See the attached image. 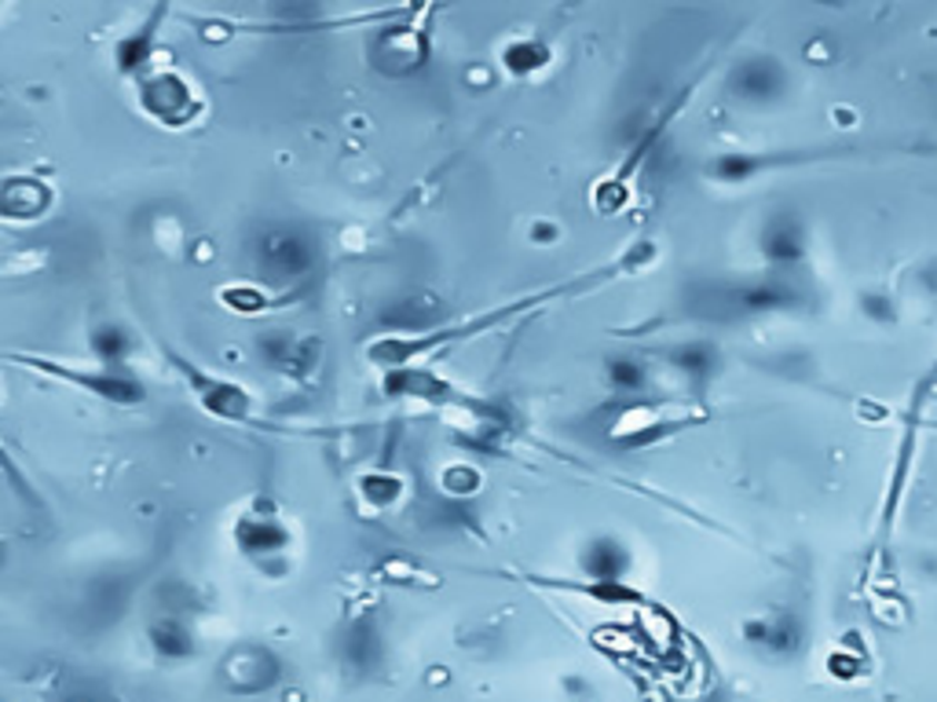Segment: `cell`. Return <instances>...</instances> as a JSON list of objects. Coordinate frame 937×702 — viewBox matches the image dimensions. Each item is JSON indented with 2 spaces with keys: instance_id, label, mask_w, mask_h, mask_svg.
I'll return each instance as SVG.
<instances>
[{
  "instance_id": "obj_9",
  "label": "cell",
  "mask_w": 937,
  "mask_h": 702,
  "mask_svg": "<svg viewBox=\"0 0 937 702\" xmlns=\"http://www.w3.org/2000/svg\"><path fill=\"white\" fill-rule=\"evenodd\" d=\"M4 212L11 220H27L37 217V212H44L48 202H52V191L41 183V180H27V176H16V180L4 183Z\"/></svg>"
},
{
  "instance_id": "obj_7",
  "label": "cell",
  "mask_w": 937,
  "mask_h": 702,
  "mask_svg": "<svg viewBox=\"0 0 937 702\" xmlns=\"http://www.w3.org/2000/svg\"><path fill=\"white\" fill-rule=\"evenodd\" d=\"M674 429V421L664 418L659 407H622V413L611 421V439L627 447H641V443H656Z\"/></svg>"
},
{
  "instance_id": "obj_3",
  "label": "cell",
  "mask_w": 937,
  "mask_h": 702,
  "mask_svg": "<svg viewBox=\"0 0 937 702\" xmlns=\"http://www.w3.org/2000/svg\"><path fill=\"white\" fill-rule=\"evenodd\" d=\"M373 62L392 73V78H407V73H415L425 67V59H429V37L415 27H385L378 37H373Z\"/></svg>"
},
{
  "instance_id": "obj_10",
  "label": "cell",
  "mask_w": 937,
  "mask_h": 702,
  "mask_svg": "<svg viewBox=\"0 0 937 702\" xmlns=\"http://www.w3.org/2000/svg\"><path fill=\"white\" fill-rule=\"evenodd\" d=\"M627 563H630L627 549H622L616 538H597L582 556V568L594 574V582H619V574L627 571Z\"/></svg>"
},
{
  "instance_id": "obj_16",
  "label": "cell",
  "mask_w": 937,
  "mask_h": 702,
  "mask_svg": "<svg viewBox=\"0 0 937 702\" xmlns=\"http://www.w3.org/2000/svg\"><path fill=\"white\" fill-rule=\"evenodd\" d=\"M766 253L777 263H787V260H795L798 253H803V234H798V228L791 220L772 223V231L766 234Z\"/></svg>"
},
{
  "instance_id": "obj_5",
  "label": "cell",
  "mask_w": 937,
  "mask_h": 702,
  "mask_svg": "<svg viewBox=\"0 0 937 702\" xmlns=\"http://www.w3.org/2000/svg\"><path fill=\"white\" fill-rule=\"evenodd\" d=\"M235 542H239L246 556L268 560V556H282L290 549V531L275 517H268V512H253V517L239 520V526H235Z\"/></svg>"
},
{
  "instance_id": "obj_8",
  "label": "cell",
  "mask_w": 937,
  "mask_h": 702,
  "mask_svg": "<svg viewBox=\"0 0 937 702\" xmlns=\"http://www.w3.org/2000/svg\"><path fill=\"white\" fill-rule=\"evenodd\" d=\"M780 81H784V73L777 62H769V59H747L736 67V73L729 78V88L736 96H744V99H769V96H777L780 92Z\"/></svg>"
},
{
  "instance_id": "obj_2",
  "label": "cell",
  "mask_w": 937,
  "mask_h": 702,
  "mask_svg": "<svg viewBox=\"0 0 937 702\" xmlns=\"http://www.w3.org/2000/svg\"><path fill=\"white\" fill-rule=\"evenodd\" d=\"M257 268L271 279H301L311 268V242L293 228H268L257 238Z\"/></svg>"
},
{
  "instance_id": "obj_18",
  "label": "cell",
  "mask_w": 937,
  "mask_h": 702,
  "mask_svg": "<svg viewBox=\"0 0 937 702\" xmlns=\"http://www.w3.org/2000/svg\"><path fill=\"white\" fill-rule=\"evenodd\" d=\"M608 381L619 388V392H637V388L645 384V370L641 362L634 359H608Z\"/></svg>"
},
{
  "instance_id": "obj_13",
  "label": "cell",
  "mask_w": 937,
  "mask_h": 702,
  "mask_svg": "<svg viewBox=\"0 0 937 702\" xmlns=\"http://www.w3.org/2000/svg\"><path fill=\"white\" fill-rule=\"evenodd\" d=\"M549 62V48L539 41H528V37H520V41H509L502 48V67L514 73V78H528V73L542 70Z\"/></svg>"
},
{
  "instance_id": "obj_19",
  "label": "cell",
  "mask_w": 937,
  "mask_h": 702,
  "mask_svg": "<svg viewBox=\"0 0 937 702\" xmlns=\"http://www.w3.org/2000/svg\"><path fill=\"white\" fill-rule=\"evenodd\" d=\"M154 636H158V648H161V651H183V648H187V636H183L180 630H172V625H169V630H161V625H158Z\"/></svg>"
},
{
  "instance_id": "obj_6",
  "label": "cell",
  "mask_w": 937,
  "mask_h": 702,
  "mask_svg": "<svg viewBox=\"0 0 937 702\" xmlns=\"http://www.w3.org/2000/svg\"><path fill=\"white\" fill-rule=\"evenodd\" d=\"M180 367L187 370V378H191V388L198 392V399H202V407H206L209 413H217V418H228V421L249 418V410H253V403H249V395L242 392L239 384L220 381V378H209V373H198V370L187 367V362H180Z\"/></svg>"
},
{
  "instance_id": "obj_17",
  "label": "cell",
  "mask_w": 937,
  "mask_h": 702,
  "mask_svg": "<svg viewBox=\"0 0 937 702\" xmlns=\"http://www.w3.org/2000/svg\"><path fill=\"white\" fill-rule=\"evenodd\" d=\"M440 487H443V494L451 498V501H469L472 494L480 491V472L472 469V465H451V469L443 472Z\"/></svg>"
},
{
  "instance_id": "obj_1",
  "label": "cell",
  "mask_w": 937,
  "mask_h": 702,
  "mask_svg": "<svg viewBox=\"0 0 937 702\" xmlns=\"http://www.w3.org/2000/svg\"><path fill=\"white\" fill-rule=\"evenodd\" d=\"M140 103L161 124H187L198 114V107H202L198 96L191 92V84L172 70H158L140 84Z\"/></svg>"
},
{
  "instance_id": "obj_14",
  "label": "cell",
  "mask_w": 937,
  "mask_h": 702,
  "mask_svg": "<svg viewBox=\"0 0 937 702\" xmlns=\"http://www.w3.org/2000/svg\"><path fill=\"white\" fill-rule=\"evenodd\" d=\"M670 362L685 373V378H692V381H707V378H710V370H715V348L704 344V341L678 344V348L670 351Z\"/></svg>"
},
{
  "instance_id": "obj_20",
  "label": "cell",
  "mask_w": 937,
  "mask_h": 702,
  "mask_svg": "<svg viewBox=\"0 0 937 702\" xmlns=\"http://www.w3.org/2000/svg\"><path fill=\"white\" fill-rule=\"evenodd\" d=\"M535 231H539V234H535V238H539V242H549V238H554V231H557V228H549V223H535Z\"/></svg>"
},
{
  "instance_id": "obj_12",
  "label": "cell",
  "mask_w": 937,
  "mask_h": 702,
  "mask_svg": "<svg viewBox=\"0 0 937 702\" xmlns=\"http://www.w3.org/2000/svg\"><path fill=\"white\" fill-rule=\"evenodd\" d=\"M92 351L99 355L103 367H121V362L129 359V351H132V337H129L124 325L103 322V325H96V330H92Z\"/></svg>"
},
{
  "instance_id": "obj_4",
  "label": "cell",
  "mask_w": 937,
  "mask_h": 702,
  "mask_svg": "<svg viewBox=\"0 0 937 702\" xmlns=\"http://www.w3.org/2000/svg\"><path fill=\"white\" fill-rule=\"evenodd\" d=\"M33 370H48L52 378L59 381H70L78 388H89V392L103 395L107 403H118V407H132L143 399V388L136 384V378H129L124 370L118 367H99V370H70V367H48V362H30Z\"/></svg>"
},
{
  "instance_id": "obj_15",
  "label": "cell",
  "mask_w": 937,
  "mask_h": 702,
  "mask_svg": "<svg viewBox=\"0 0 937 702\" xmlns=\"http://www.w3.org/2000/svg\"><path fill=\"white\" fill-rule=\"evenodd\" d=\"M151 48H154V27H143V30L129 33L118 44V67L124 73H140L147 62H151Z\"/></svg>"
},
{
  "instance_id": "obj_11",
  "label": "cell",
  "mask_w": 937,
  "mask_h": 702,
  "mask_svg": "<svg viewBox=\"0 0 937 702\" xmlns=\"http://www.w3.org/2000/svg\"><path fill=\"white\" fill-rule=\"evenodd\" d=\"M407 491V480L403 475H396V472H367V475H359V498L367 501V505L373 509H389L396 505L399 498H403Z\"/></svg>"
}]
</instances>
